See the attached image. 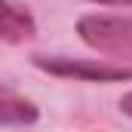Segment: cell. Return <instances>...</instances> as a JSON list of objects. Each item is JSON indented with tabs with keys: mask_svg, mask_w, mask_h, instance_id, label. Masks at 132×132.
Returning a JSON list of instances; mask_svg holds the SVG:
<instances>
[{
	"mask_svg": "<svg viewBox=\"0 0 132 132\" xmlns=\"http://www.w3.org/2000/svg\"><path fill=\"white\" fill-rule=\"evenodd\" d=\"M80 40L101 55L123 59L126 65L132 62V15H83L77 22Z\"/></svg>",
	"mask_w": 132,
	"mask_h": 132,
	"instance_id": "1",
	"label": "cell"
},
{
	"mask_svg": "<svg viewBox=\"0 0 132 132\" xmlns=\"http://www.w3.org/2000/svg\"><path fill=\"white\" fill-rule=\"evenodd\" d=\"M40 71L52 77H71L83 83H123L132 80V65L126 62H98V59H68V55H31Z\"/></svg>",
	"mask_w": 132,
	"mask_h": 132,
	"instance_id": "2",
	"label": "cell"
},
{
	"mask_svg": "<svg viewBox=\"0 0 132 132\" xmlns=\"http://www.w3.org/2000/svg\"><path fill=\"white\" fill-rule=\"evenodd\" d=\"M37 34L34 15L12 3V0H0V43H25Z\"/></svg>",
	"mask_w": 132,
	"mask_h": 132,
	"instance_id": "3",
	"label": "cell"
},
{
	"mask_svg": "<svg viewBox=\"0 0 132 132\" xmlns=\"http://www.w3.org/2000/svg\"><path fill=\"white\" fill-rule=\"evenodd\" d=\"M40 120V108L9 86H0V126H31Z\"/></svg>",
	"mask_w": 132,
	"mask_h": 132,
	"instance_id": "4",
	"label": "cell"
},
{
	"mask_svg": "<svg viewBox=\"0 0 132 132\" xmlns=\"http://www.w3.org/2000/svg\"><path fill=\"white\" fill-rule=\"evenodd\" d=\"M120 111H123L126 117H132V92H126V95L120 98Z\"/></svg>",
	"mask_w": 132,
	"mask_h": 132,
	"instance_id": "5",
	"label": "cell"
},
{
	"mask_svg": "<svg viewBox=\"0 0 132 132\" xmlns=\"http://www.w3.org/2000/svg\"><path fill=\"white\" fill-rule=\"evenodd\" d=\"M89 3H98V6H132V0H89Z\"/></svg>",
	"mask_w": 132,
	"mask_h": 132,
	"instance_id": "6",
	"label": "cell"
}]
</instances>
